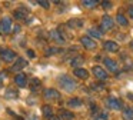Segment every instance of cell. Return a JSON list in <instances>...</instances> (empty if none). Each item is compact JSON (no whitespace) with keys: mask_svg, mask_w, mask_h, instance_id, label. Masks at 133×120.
<instances>
[{"mask_svg":"<svg viewBox=\"0 0 133 120\" xmlns=\"http://www.w3.org/2000/svg\"><path fill=\"white\" fill-rule=\"evenodd\" d=\"M59 84H60V87L64 89L66 91H73L76 87H77L76 82L70 76H67V74H63V76L59 77Z\"/></svg>","mask_w":133,"mask_h":120,"instance_id":"6da1fadb","label":"cell"},{"mask_svg":"<svg viewBox=\"0 0 133 120\" xmlns=\"http://www.w3.org/2000/svg\"><path fill=\"white\" fill-rule=\"evenodd\" d=\"M113 29V19L110 16H103L100 23V30L102 31H109Z\"/></svg>","mask_w":133,"mask_h":120,"instance_id":"5b68a950","label":"cell"},{"mask_svg":"<svg viewBox=\"0 0 133 120\" xmlns=\"http://www.w3.org/2000/svg\"><path fill=\"white\" fill-rule=\"evenodd\" d=\"M27 56H29V57H35V51H33V50H27Z\"/></svg>","mask_w":133,"mask_h":120,"instance_id":"d6a6232c","label":"cell"},{"mask_svg":"<svg viewBox=\"0 0 133 120\" xmlns=\"http://www.w3.org/2000/svg\"><path fill=\"white\" fill-rule=\"evenodd\" d=\"M73 74H75L76 77H79V79H87L89 77V71L86 70V69H82V67H79V69H75V71H73Z\"/></svg>","mask_w":133,"mask_h":120,"instance_id":"9a60e30c","label":"cell"},{"mask_svg":"<svg viewBox=\"0 0 133 120\" xmlns=\"http://www.w3.org/2000/svg\"><path fill=\"white\" fill-rule=\"evenodd\" d=\"M92 71H93V74H95L97 79H100V80H106L107 77H109L107 71L104 70L103 67H100V66H95V67L92 69Z\"/></svg>","mask_w":133,"mask_h":120,"instance_id":"52a82bcc","label":"cell"},{"mask_svg":"<svg viewBox=\"0 0 133 120\" xmlns=\"http://www.w3.org/2000/svg\"><path fill=\"white\" fill-rule=\"evenodd\" d=\"M116 22H117L120 26H123V27H126V26L129 24V20H127V17L124 16V14H122V13H117V16H116Z\"/></svg>","mask_w":133,"mask_h":120,"instance_id":"ffe728a7","label":"cell"},{"mask_svg":"<svg viewBox=\"0 0 133 120\" xmlns=\"http://www.w3.org/2000/svg\"><path fill=\"white\" fill-rule=\"evenodd\" d=\"M112 2H102V7H103V9H106V10H107V9H112Z\"/></svg>","mask_w":133,"mask_h":120,"instance_id":"83f0119b","label":"cell"},{"mask_svg":"<svg viewBox=\"0 0 133 120\" xmlns=\"http://www.w3.org/2000/svg\"><path fill=\"white\" fill-rule=\"evenodd\" d=\"M127 99L133 100V93H127Z\"/></svg>","mask_w":133,"mask_h":120,"instance_id":"836d02e7","label":"cell"},{"mask_svg":"<svg viewBox=\"0 0 133 120\" xmlns=\"http://www.w3.org/2000/svg\"><path fill=\"white\" fill-rule=\"evenodd\" d=\"M4 96H6L7 99H17L19 93H17V90H15V89H7L6 93H4Z\"/></svg>","mask_w":133,"mask_h":120,"instance_id":"603a6c76","label":"cell"},{"mask_svg":"<svg viewBox=\"0 0 133 120\" xmlns=\"http://www.w3.org/2000/svg\"><path fill=\"white\" fill-rule=\"evenodd\" d=\"M15 83L19 86V87H26V84H27V77H26V74H24V73H19V74H16V77H15Z\"/></svg>","mask_w":133,"mask_h":120,"instance_id":"4fadbf2b","label":"cell"},{"mask_svg":"<svg viewBox=\"0 0 133 120\" xmlns=\"http://www.w3.org/2000/svg\"><path fill=\"white\" fill-rule=\"evenodd\" d=\"M82 63H83V57H82V56H76V57H73V59H72L70 64H72L75 69H79V66H80Z\"/></svg>","mask_w":133,"mask_h":120,"instance_id":"cb8c5ba5","label":"cell"},{"mask_svg":"<svg viewBox=\"0 0 133 120\" xmlns=\"http://www.w3.org/2000/svg\"><path fill=\"white\" fill-rule=\"evenodd\" d=\"M80 43L83 44L84 49H87V50H96V47H97L96 42L92 39V37H89V36H83L80 39Z\"/></svg>","mask_w":133,"mask_h":120,"instance_id":"277c9868","label":"cell"},{"mask_svg":"<svg viewBox=\"0 0 133 120\" xmlns=\"http://www.w3.org/2000/svg\"><path fill=\"white\" fill-rule=\"evenodd\" d=\"M27 10L24 7H19V9H16L15 11H13V16L16 17V19H19V20H22V19H24V17L27 16Z\"/></svg>","mask_w":133,"mask_h":120,"instance_id":"2e32d148","label":"cell"},{"mask_svg":"<svg viewBox=\"0 0 133 120\" xmlns=\"http://www.w3.org/2000/svg\"><path fill=\"white\" fill-rule=\"evenodd\" d=\"M130 49H132V51H133V42L130 43Z\"/></svg>","mask_w":133,"mask_h":120,"instance_id":"d590c367","label":"cell"},{"mask_svg":"<svg viewBox=\"0 0 133 120\" xmlns=\"http://www.w3.org/2000/svg\"><path fill=\"white\" fill-rule=\"evenodd\" d=\"M67 106H69V107H82V106H83V102H82L80 99H70L69 102H67Z\"/></svg>","mask_w":133,"mask_h":120,"instance_id":"7402d4cb","label":"cell"},{"mask_svg":"<svg viewBox=\"0 0 133 120\" xmlns=\"http://www.w3.org/2000/svg\"><path fill=\"white\" fill-rule=\"evenodd\" d=\"M0 59L3 60V62H13V60H16V53L13 50H10V49H2L0 50Z\"/></svg>","mask_w":133,"mask_h":120,"instance_id":"3957f363","label":"cell"},{"mask_svg":"<svg viewBox=\"0 0 133 120\" xmlns=\"http://www.w3.org/2000/svg\"><path fill=\"white\" fill-rule=\"evenodd\" d=\"M30 83H32V84H30V89H32L33 91H37L39 89H40V84H42V82H40L39 79H33Z\"/></svg>","mask_w":133,"mask_h":120,"instance_id":"d4e9b609","label":"cell"},{"mask_svg":"<svg viewBox=\"0 0 133 120\" xmlns=\"http://www.w3.org/2000/svg\"><path fill=\"white\" fill-rule=\"evenodd\" d=\"M20 31V26H15L13 27V33H19Z\"/></svg>","mask_w":133,"mask_h":120,"instance_id":"1f68e13d","label":"cell"},{"mask_svg":"<svg viewBox=\"0 0 133 120\" xmlns=\"http://www.w3.org/2000/svg\"><path fill=\"white\" fill-rule=\"evenodd\" d=\"M106 106H107V109H112V110H122L123 103H122V100L117 99V97L110 96L106 99Z\"/></svg>","mask_w":133,"mask_h":120,"instance_id":"7a4b0ae2","label":"cell"},{"mask_svg":"<svg viewBox=\"0 0 133 120\" xmlns=\"http://www.w3.org/2000/svg\"><path fill=\"white\" fill-rule=\"evenodd\" d=\"M103 47H104V50L109 51V53H116V51H119V49H120L119 47V43L113 42V40H107V42H104Z\"/></svg>","mask_w":133,"mask_h":120,"instance_id":"ba28073f","label":"cell"},{"mask_svg":"<svg viewBox=\"0 0 133 120\" xmlns=\"http://www.w3.org/2000/svg\"><path fill=\"white\" fill-rule=\"evenodd\" d=\"M127 13H129V17H133V7H132V6H129V9H127Z\"/></svg>","mask_w":133,"mask_h":120,"instance_id":"4dcf8cb0","label":"cell"},{"mask_svg":"<svg viewBox=\"0 0 133 120\" xmlns=\"http://www.w3.org/2000/svg\"><path fill=\"white\" fill-rule=\"evenodd\" d=\"M130 69H132V70H133V64H132V66H130Z\"/></svg>","mask_w":133,"mask_h":120,"instance_id":"74e56055","label":"cell"},{"mask_svg":"<svg viewBox=\"0 0 133 120\" xmlns=\"http://www.w3.org/2000/svg\"><path fill=\"white\" fill-rule=\"evenodd\" d=\"M103 63H104V66H106V69L110 71V73H115V71H117V62L116 60H113V59H109V57H106V59L103 60Z\"/></svg>","mask_w":133,"mask_h":120,"instance_id":"9c48e42d","label":"cell"},{"mask_svg":"<svg viewBox=\"0 0 133 120\" xmlns=\"http://www.w3.org/2000/svg\"><path fill=\"white\" fill-rule=\"evenodd\" d=\"M122 116H123V120H133V107H124Z\"/></svg>","mask_w":133,"mask_h":120,"instance_id":"ac0fdd59","label":"cell"},{"mask_svg":"<svg viewBox=\"0 0 133 120\" xmlns=\"http://www.w3.org/2000/svg\"><path fill=\"white\" fill-rule=\"evenodd\" d=\"M42 111H43V116L46 117V119H52L53 117V107H50L49 104H44L43 107H42Z\"/></svg>","mask_w":133,"mask_h":120,"instance_id":"d6986e66","label":"cell"},{"mask_svg":"<svg viewBox=\"0 0 133 120\" xmlns=\"http://www.w3.org/2000/svg\"><path fill=\"white\" fill-rule=\"evenodd\" d=\"M82 4H83L84 7H87V9H93V7H96L99 3L95 2V0H83V2H82Z\"/></svg>","mask_w":133,"mask_h":120,"instance_id":"484cf974","label":"cell"},{"mask_svg":"<svg viewBox=\"0 0 133 120\" xmlns=\"http://www.w3.org/2000/svg\"><path fill=\"white\" fill-rule=\"evenodd\" d=\"M50 120H60V119H57V117H55V116H53V117H52V119H50Z\"/></svg>","mask_w":133,"mask_h":120,"instance_id":"e575fe53","label":"cell"},{"mask_svg":"<svg viewBox=\"0 0 133 120\" xmlns=\"http://www.w3.org/2000/svg\"><path fill=\"white\" fill-rule=\"evenodd\" d=\"M7 77V73L6 71H0V87L3 86V82H4V79Z\"/></svg>","mask_w":133,"mask_h":120,"instance_id":"4316f807","label":"cell"},{"mask_svg":"<svg viewBox=\"0 0 133 120\" xmlns=\"http://www.w3.org/2000/svg\"><path fill=\"white\" fill-rule=\"evenodd\" d=\"M67 26H70L72 29H79V27L83 26V22H82L80 19H72V20L67 22Z\"/></svg>","mask_w":133,"mask_h":120,"instance_id":"44dd1931","label":"cell"},{"mask_svg":"<svg viewBox=\"0 0 133 120\" xmlns=\"http://www.w3.org/2000/svg\"><path fill=\"white\" fill-rule=\"evenodd\" d=\"M39 4H40L42 7H44V9H49V4H50V3L46 2V0H40V2H39Z\"/></svg>","mask_w":133,"mask_h":120,"instance_id":"f1b7e54d","label":"cell"},{"mask_svg":"<svg viewBox=\"0 0 133 120\" xmlns=\"http://www.w3.org/2000/svg\"><path fill=\"white\" fill-rule=\"evenodd\" d=\"M0 33H3V29H2V24H0Z\"/></svg>","mask_w":133,"mask_h":120,"instance_id":"8d00e7d4","label":"cell"},{"mask_svg":"<svg viewBox=\"0 0 133 120\" xmlns=\"http://www.w3.org/2000/svg\"><path fill=\"white\" fill-rule=\"evenodd\" d=\"M87 36L95 37V39H100V37L103 36V31H102L99 27H90L89 30H87Z\"/></svg>","mask_w":133,"mask_h":120,"instance_id":"5bb4252c","label":"cell"},{"mask_svg":"<svg viewBox=\"0 0 133 120\" xmlns=\"http://www.w3.org/2000/svg\"><path fill=\"white\" fill-rule=\"evenodd\" d=\"M55 53H57V49H55V47H49L47 51H46L47 56H49V54H55Z\"/></svg>","mask_w":133,"mask_h":120,"instance_id":"f546056e","label":"cell"},{"mask_svg":"<svg viewBox=\"0 0 133 120\" xmlns=\"http://www.w3.org/2000/svg\"><path fill=\"white\" fill-rule=\"evenodd\" d=\"M0 24H2V29H3V33H10V31H13V23H12V19L7 16H4L3 19H2V22H0Z\"/></svg>","mask_w":133,"mask_h":120,"instance_id":"8992f818","label":"cell"},{"mask_svg":"<svg viewBox=\"0 0 133 120\" xmlns=\"http://www.w3.org/2000/svg\"><path fill=\"white\" fill-rule=\"evenodd\" d=\"M27 66V62L24 59H22V57H19L17 59V62L15 63V64L12 66V67H10V70L12 71H20L22 69H24Z\"/></svg>","mask_w":133,"mask_h":120,"instance_id":"7c38bea8","label":"cell"},{"mask_svg":"<svg viewBox=\"0 0 133 120\" xmlns=\"http://www.w3.org/2000/svg\"><path fill=\"white\" fill-rule=\"evenodd\" d=\"M50 39L52 40H55V42H57V43H64V37H63V34L60 33V30H59V29H55V30H52L50 31Z\"/></svg>","mask_w":133,"mask_h":120,"instance_id":"30bf717a","label":"cell"},{"mask_svg":"<svg viewBox=\"0 0 133 120\" xmlns=\"http://www.w3.org/2000/svg\"><path fill=\"white\" fill-rule=\"evenodd\" d=\"M59 119L60 120H73L75 119V114L69 110H60L59 111Z\"/></svg>","mask_w":133,"mask_h":120,"instance_id":"e0dca14e","label":"cell"},{"mask_svg":"<svg viewBox=\"0 0 133 120\" xmlns=\"http://www.w3.org/2000/svg\"><path fill=\"white\" fill-rule=\"evenodd\" d=\"M44 97L49 100H57L60 97V93H59L56 89H46L44 90Z\"/></svg>","mask_w":133,"mask_h":120,"instance_id":"8fae6325","label":"cell"}]
</instances>
